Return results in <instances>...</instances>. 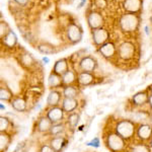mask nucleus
Returning <instances> with one entry per match:
<instances>
[{"label":"nucleus","mask_w":152,"mask_h":152,"mask_svg":"<svg viewBox=\"0 0 152 152\" xmlns=\"http://www.w3.org/2000/svg\"><path fill=\"white\" fill-rule=\"evenodd\" d=\"M104 146L110 152H127L130 143L120 136L113 128L105 130L102 136Z\"/></svg>","instance_id":"nucleus-1"},{"label":"nucleus","mask_w":152,"mask_h":152,"mask_svg":"<svg viewBox=\"0 0 152 152\" xmlns=\"http://www.w3.org/2000/svg\"><path fill=\"white\" fill-rule=\"evenodd\" d=\"M138 123L130 119H117L114 122L113 129L130 144L136 140V129Z\"/></svg>","instance_id":"nucleus-2"},{"label":"nucleus","mask_w":152,"mask_h":152,"mask_svg":"<svg viewBox=\"0 0 152 152\" xmlns=\"http://www.w3.org/2000/svg\"><path fill=\"white\" fill-rule=\"evenodd\" d=\"M140 18L136 13H124L119 19V26L123 33L132 34L138 31Z\"/></svg>","instance_id":"nucleus-3"},{"label":"nucleus","mask_w":152,"mask_h":152,"mask_svg":"<svg viewBox=\"0 0 152 152\" xmlns=\"http://www.w3.org/2000/svg\"><path fill=\"white\" fill-rule=\"evenodd\" d=\"M137 54V47L131 41H124L118 46V59L122 61H131Z\"/></svg>","instance_id":"nucleus-4"},{"label":"nucleus","mask_w":152,"mask_h":152,"mask_svg":"<svg viewBox=\"0 0 152 152\" xmlns=\"http://www.w3.org/2000/svg\"><path fill=\"white\" fill-rule=\"evenodd\" d=\"M66 38H67L68 42L72 45L78 44L80 41L82 40L83 31L81 26L76 23H68V26H66L65 29Z\"/></svg>","instance_id":"nucleus-5"},{"label":"nucleus","mask_w":152,"mask_h":152,"mask_svg":"<svg viewBox=\"0 0 152 152\" xmlns=\"http://www.w3.org/2000/svg\"><path fill=\"white\" fill-rule=\"evenodd\" d=\"M152 140V124L138 123L136 129V140L148 143Z\"/></svg>","instance_id":"nucleus-6"},{"label":"nucleus","mask_w":152,"mask_h":152,"mask_svg":"<svg viewBox=\"0 0 152 152\" xmlns=\"http://www.w3.org/2000/svg\"><path fill=\"white\" fill-rule=\"evenodd\" d=\"M45 115L51 120V122H52L53 124L64 122L66 119V116H67V114L64 112V110L62 109L61 105L47 107V109H46V112H45Z\"/></svg>","instance_id":"nucleus-7"},{"label":"nucleus","mask_w":152,"mask_h":152,"mask_svg":"<svg viewBox=\"0 0 152 152\" xmlns=\"http://www.w3.org/2000/svg\"><path fill=\"white\" fill-rule=\"evenodd\" d=\"M86 20H87L88 26H89V28L91 29V31L104 28V19L102 14L100 13L99 11H96V10L89 11L86 15Z\"/></svg>","instance_id":"nucleus-8"},{"label":"nucleus","mask_w":152,"mask_h":152,"mask_svg":"<svg viewBox=\"0 0 152 152\" xmlns=\"http://www.w3.org/2000/svg\"><path fill=\"white\" fill-rule=\"evenodd\" d=\"M96 68H97L96 59L90 55L83 56V57L78 61V69H79V72L81 71V72L94 73Z\"/></svg>","instance_id":"nucleus-9"},{"label":"nucleus","mask_w":152,"mask_h":152,"mask_svg":"<svg viewBox=\"0 0 152 152\" xmlns=\"http://www.w3.org/2000/svg\"><path fill=\"white\" fill-rule=\"evenodd\" d=\"M97 52L107 60H113L115 58H118V47L114 42L111 41L97 48Z\"/></svg>","instance_id":"nucleus-10"},{"label":"nucleus","mask_w":152,"mask_h":152,"mask_svg":"<svg viewBox=\"0 0 152 152\" xmlns=\"http://www.w3.org/2000/svg\"><path fill=\"white\" fill-rule=\"evenodd\" d=\"M91 38L94 46L99 48L100 46L110 42V31L104 28L94 29V31H91Z\"/></svg>","instance_id":"nucleus-11"},{"label":"nucleus","mask_w":152,"mask_h":152,"mask_svg":"<svg viewBox=\"0 0 152 152\" xmlns=\"http://www.w3.org/2000/svg\"><path fill=\"white\" fill-rule=\"evenodd\" d=\"M149 89L146 88L144 90H141V91L136 92L133 96L130 99V104L133 107H142L147 105V102H148V97H149Z\"/></svg>","instance_id":"nucleus-12"},{"label":"nucleus","mask_w":152,"mask_h":152,"mask_svg":"<svg viewBox=\"0 0 152 152\" xmlns=\"http://www.w3.org/2000/svg\"><path fill=\"white\" fill-rule=\"evenodd\" d=\"M52 126H53V123L51 122V120L44 114L39 117L38 120H37L36 125H35V130L40 134L48 135L51 128H52Z\"/></svg>","instance_id":"nucleus-13"},{"label":"nucleus","mask_w":152,"mask_h":152,"mask_svg":"<svg viewBox=\"0 0 152 152\" xmlns=\"http://www.w3.org/2000/svg\"><path fill=\"white\" fill-rule=\"evenodd\" d=\"M48 142L56 152H63L69 144V140H68L67 136L50 137Z\"/></svg>","instance_id":"nucleus-14"},{"label":"nucleus","mask_w":152,"mask_h":152,"mask_svg":"<svg viewBox=\"0 0 152 152\" xmlns=\"http://www.w3.org/2000/svg\"><path fill=\"white\" fill-rule=\"evenodd\" d=\"M96 81V77L91 72H78L77 76V85L79 87H86L94 84Z\"/></svg>","instance_id":"nucleus-15"},{"label":"nucleus","mask_w":152,"mask_h":152,"mask_svg":"<svg viewBox=\"0 0 152 152\" xmlns=\"http://www.w3.org/2000/svg\"><path fill=\"white\" fill-rule=\"evenodd\" d=\"M63 99L62 91L59 89H52L49 92L47 99H46V104H47V107H57V105H61Z\"/></svg>","instance_id":"nucleus-16"},{"label":"nucleus","mask_w":152,"mask_h":152,"mask_svg":"<svg viewBox=\"0 0 152 152\" xmlns=\"http://www.w3.org/2000/svg\"><path fill=\"white\" fill-rule=\"evenodd\" d=\"M61 107L67 115L71 114V113H74L79 109L80 100L79 99H66V97H63Z\"/></svg>","instance_id":"nucleus-17"},{"label":"nucleus","mask_w":152,"mask_h":152,"mask_svg":"<svg viewBox=\"0 0 152 152\" xmlns=\"http://www.w3.org/2000/svg\"><path fill=\"white\" fill-rule=\"evenodd\" d=\"M9 104L12 109L18 113H24L28 110V102L21 95H15Z\"/></svg>","instance_id":"nucleus-18"},{"label":"nucleus","mask_w":152,"mask_h":152,"mask_svg":"<svg viewBox=\"0 0 152 152\" xmlns=\"http://www.w3.org/2000/svg\"><path fill=\"white\" fill-rule=\"evenodd\" d=\"M123 7L127 13H138L142 8V0H124Z\"/></svg>","instance_id":"nucleus-19"},{"label":"nucleus","mask_w":152,"mask_h":152,"mask_svg":"<svg viewBox=\"0 0 152 152\" xmlns=\"http://www.w3.org/2000/svg\"><path fill=\"white\" fill-rule=\"evenodd\" d=\"M69 131L67 125H66L65 121L61 122V123L53 124L52 128H51L50 132H49V136L50 137H58V136H66L67 132Z\"/></svg>","instance_id":"nucleus-20"},{"label":"nucleus","mask_w":152,"mask_h":152,"mask_svg":"<svg viewBox=\"0 0 152 152\" xmlns=\"http://www.w3.org/2000/svg\"><path fill=\"white\" fill-rule=\"evenodd\" d=\"M18 60H19V63H20L24 68H26V69H31V68L35 67L37 64V61H36V59L34 58V56L31 55V53L26 52V51L19 54Z\"/></svg>","instance_id":"nucleus-21"},{"label":"nucleus","mask_w":152,"mask_h":152,"mask_svg":"<svg viewBox=\"0 0 152 152\" xmlns=\"http://www.w3.org/2000/svg\"><path fill=\"white\" fill-rule=\"evenodd\" d=\"M70 68H69V61H68V59L67 58H61L55 62V64H54V66H53L52 71L53 72H55L56 74L62 76Z\"/></svg>","instance_id":"nucleus-22"},{"label":"nucleus","mask_w":152,"mask_h":152,"mask_svg":"<svg viewBox=\"0 0 152 152\" xmlns=\"http://www.w3.org/2000/svg\"><path fill=\"white\" fill-rule=\"evenodd\" d=\"M80 120H81V117H80V114L77 111L74 113H71V114H68L66 116L65 123L67 125L69 131H74L77 128L80 123Z\"/></svg>","instance_id":"nucleus-23"},{"label":"nucleus","mask_w":152,"mask_h":152,"mask_svg":"<svg viewBox=\"0 0 152 152\" xmlns=\"http://www.w3.org/2000/svg\"><path fill=\"white\" fill-rule=\"evenodd\" d=\"M1 43L2 46L6 49H14L18 45V37H16L15 33L10 29L5 35V37L1 39Z\"/></svg>","instance_id":"nucleus-24"},{"label":"nucleus","mask_w":152,"mask_h":152,"mask_svg":"<svg viewBox=\"0 0 152 152\" xmlns=\"http://www.w3.org/2000/svg\"><path fill=\"white\" fill-rule=\"evenodd\" d=\"M48 87L50 88V90L52 89H59V88L63 87V82H62V77L60 75L56 74L55 72H51L48 76Z\"/></svg>","instance_id":"nucleus-25"},{"label":"nucleus","mask_w":152,"mask_h":152,"mask_svg":"<svg viewBox=\"0 0 152 152\" xmlns=\"http://www.w3.org/2000/svg\"><path fill=\"white\" fill-rule=\"evenodd\" d=\"M77 76L78 73L75 70L69 69L66 73H64L62 77L63 86H68V85H77Z\"/></svg>","instance_id":"nucleus-26"},{"label":"nucleus","mask_w":152,"mask_h":152,"mask_svg":"<svg viewBox=\"0 0 152 152\" xmlns=\"http://www.w3.org/2000/svg\"><path fill=\"white\" fill-rule=\"evenodd\" d=\"M63 97L66 99H78L80 94V90L78 88V85H68L63 86L61 88Z\"/></svg>","instance_id":"nucleus-27"},{"label":"nucleus","mask_w":152,"mask_h":152,"mask_svg":"<svg viewBox=\"0 0 152 152\" xmlns=\"http://www.w3.org/2000/svg\"><path fill=\"white\" fill-rule=\"evenodd\" d=\"M127 152H152V150L148 143L134 141L133 143H131L129 145L128 151Z\"/></svg>","instance_id":"nucleus-28"},{"label":"nucleus","mask_w":152,"mask_h":152,"mask_svg":"<svg viewBox=\"0 0 152 152\" xmlns=\"http://www.w3.org/2000/svg\"><path fill=\"white\" fill-rule=\"evenodd\" d=\"M12 134L0 132V152H6L11 145Z\"/></svg>","instance_id":"nucleus-29"},{"label":"nucleus","mask_w":152,"mask_h":152,"mask_svg":"<svg viewBox=\"0 0 152 152\" xmlns=\"http://www.w3.org/2000/svg\"><path fill=\"white\" fill-rule=\"evenodd\" d=\"M37 49H38L39 52L44 54V55H53V54L57 53V49H56L55 46L50 43H47V42L38 44Z\"/></svg>","instance_id":"nucleus-30"},{"label":"nucleus","mask_w":152,"mask_h":152,"mask_svg":"<svg viewBox=\"0 0 152 152\" xmlns=\"http://www.w3.org/2000/svg\"><path fill=\"white\" fill-rule=\"evenodd\" d=\"M14 96L15 95L13 94L10 87H8L6 84H1V86H0V99H1V102H10Z\"/></svg>","instance_id":"nucleus-31"},{"label":"nucleus","mask_w":152,"mask_h":152,"mask_svg":"<svg viewBox=\"0 0 152 152\" xmlns=\"http://www.w3.org/2000/svg\"><path fill=\"white\" fill-rule=\"evenodd\" d=\"M12 129H13V123L11 119L6 116H0V132L12 134Z\"/></svg>","instance_id":"nucleus-32"},{"label":"nucleus","mask_w":152,"mask_h":152,"mask_svg":"<svg viewBox=\"0 0 152 152\" xmlns=\"http://www.w3.org/2000/svg\"><path fill=\"white\" fill-rule=\"evenodd\" d=\"M9 31H10V28H9L8 24H7L5 21H1V23H0V38L1 39L4 38Z\"/></svg>","instance_id":"nucleus-33"},{"label":"nucleus","mask_w":152,"mask_h":152,"mask_svg":"<svg viewBox=\"0 0 152 152\" xmlns=\"http://www.w3.org/2000/svg\"><path fill=\"white\" fill-rule=\"evenodd\" d=\"M38 152H56L54 150V148L49 144V142L47 143H42L40 147H39Z\"/></svg>","instance_id":"nucleus-34"},{"label":"nucleus","mask_w":152,"mask_h":152,"mask_svg":"<svg viewBox=\"0 0 152 152\" xmlns=\"http://www.w3.org/2000/svg\"><path fill=\"white\" fill-rule=\"evenodd\" d=\"M107 1L105 0H94V5L99 9H104L107 7Z\"/></svg>","instance_id":"nucleus-35"},{"label":"nucleus","mask_w":152,"mask_h":152,"mask_svg":"<svg viewBox=\"0 0 152 152\" xmlns=\"http://www.w3.org/2000/svg\"><path fill=\"white\" fill-rule=\"evenodd\" d=\"M99 144H100V141H99V137H95V138L92 139L91 141L87 142V145L92 146V147H99Z\"/></svg>","instance_id":"nucleus-36"},{"label":"nucleus","mask_w":152,"mask_h":152,"mask_svg":"<svg viewBox=\"0 0 152 152\" xmlns=\"http://www.w3.org/2000/svg\"><path fill=\"white\" fill-rule=\"evenodd\" d=\"M18 6L24 7V6H28V4L29 3V0H13Z\"/></svg>","instance_id":"nucleus-37"},{"label":"nucleus","mask_w":152,"mask_h":152,"mask_svg":"<svg viewBox=\"0 0 152 152\" xmlns=\"http://www.w3.org/2000/svg\"><path fill=\"white\" fill-rule=\"evenodd\" d=\"M147 105L148 107L150 109V111L152 112V94H149V97H148V102H147Z\"/></svg>","instance_id":"nucleus-38"},{"label":"nucleus","mask_w":152,"mask_h":152,"mask_svg":"<svg viewBox=\"0 0 152 152\" xmlns=\"http://www.w3.org/2000/svg\"><path fill=\"white\" fill-rule=\"evenodd\" d=\"M42 61H43L45 64H48V63L50 62V59H49V57H47V56H45V57L42 58Z\"/></svg>","instance_id":"nucleus-39"},{"label":"nucleus","mask_w":152,"mask_h":152,"mask_svg":"<svg viewBox=\"0 0 152 152\" xmlns=\"http://www.w3.org/2000/svg\"><path fill=\"white\" fill-rule=\"evenodd\" d=\"M85 1H86V0H81V2H80L79 5H78V8H81V7L85 4Z\"/></svg>","instance_id":"nucleus-40"},{"label":"nucleus","mask_w":152,"mask_h":152,"mask_svg":"<svg viewBox=\"0 0 152 152\" xmlns=\"http://www.w3.org/2000/svg\"><path fill=\"white\" fill-rule=\"evenodd\" d=\"M145 33H146V35H149V26H145Z\"/></svg>","instance_id":"nucleus-41"},{"label":"nucleus","mask_w":152,"mask_h":152,"mask_svg":"<svg viewBox=\"0 0 152 152\" xmlns=\"http://www.w3.org/2000/svg\"><path fill=\"white\" fill-rule=\"evenodd\" d=\"M148 119H149V121H150V123L152 124V112L149 114V116H148Z\"/></svg>","instance_id":"nucleus-42"},{"label":"nucleus","mask_w":152,"mask_h":152,"mask_svg":"<svg viewBox=\"0 0 152 152\" xmlns=\"http://www.w3.org/2000/svg\"><path fill=\"white\" fill-rule=\"evenodd\" d=\"M148 89H149V92H150V94H152V85L148 87Z\"/></svg>","instance_id":"nucleus-43"},{"label":"nucleus","mask_w":152,"mask_h":152,"mask_svg":"<svg viewBox=\"0 0 152 152\" xmlns=\"http://www.w3.org/2000/svg\"><path fill=\"white\" fill-rule=\"evenodd\" d=\"M150 23H151V24H152V16L150 18Z\"/></svg>","instance_id":"nucleus-44"},{"label":"nucleus","mask_w":152,"mask_h":152,"mask_svg":"<svg viewBox=\"0 0 152 152\" xmlns=\"http://www.w3.org/2000/svg\"><path fill=\"white\" fill-rule=\"evenodd\" d=\"M151 11H152V8H151Z\"/></svg>","instance_id":"nucleus-45"}]
</instances>
